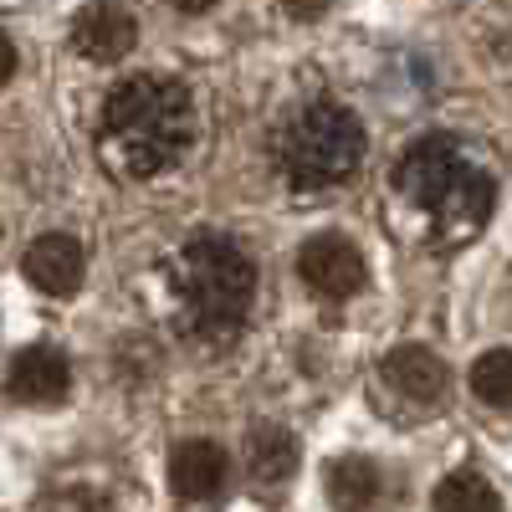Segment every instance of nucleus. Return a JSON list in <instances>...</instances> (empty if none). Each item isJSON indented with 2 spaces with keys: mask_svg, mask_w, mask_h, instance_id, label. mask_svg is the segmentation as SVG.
Returning <instances> with one entry per match:
<instances>
[{
  "mask_svg": "<svg viewBox=\"0 0 512 512\" xmlns=\"http://www.w3.org/2000/svg\"><path fill=\"white\" fill-rule=\"evenodd\" d=\"M11 72H16V47H11V36L0 31V88L11 82Z\"/></svg>",
  "mask_w": 512,
  "mask_h": 512,
  "instance_id": "dca6fc26",
  "label": "nucleus"
},
{
  "mask_svg": "<svg viewBox=\"0 0 512 512\" xmlns=\"http://www.w3.org/2000/svg\"><path fill=\"white\" fill-rule=\"evenodd\" d=\"M246 466L251 477L262 487H277L297 472V441L292 431H282V425H256L251 441H246Z\"/></svg>",
  "mask_w": 512,
  "mask_h": 512,
  "instance_id": "9b49d317",
  "label": "nucleus"
},
{
  "mask_svg": "<svg viewBox=\"0 0 512 512\" xmlns=\"http://www.w3.org/2000/svg\"><path fill=\"white\" fill-rule=\"evenodd\" d=\"M436 512H502L497 492L487 477L477 472H451L441 487H436Z\"/></svg>",
  "mask_w": 512,
  "mask_h": 512,
  "instance_id": "ddd939ff",
  "label": "nucleus"
},
{
  "mask_svg": "<svg viewBox=\"0 0 512 512\" xmlns=\"http://www.w3.org/2000/svg\"><path fill=\"white\" fill-rule=\"evenodd\" d=\"M26 277L31 287H41L47 297H67L82 287V246L62 231L52 236H36L31 251H26Z\"/></svg>",
  "mask_w": 512,
  "mask_h": 512,
  "instance_id": "1a4fd4ad",
  "label": "nucleus"
},
{
  "mask_svg": "<svg viewBox=\"0 0 512 512\" xmlns=\"http://www.w3.org/2000/svg\"><path fill=\"white\" fill-rule=\"evenodd\" d=\"M169 292H175V323L200 344H231L241 333L251 297H256V267L231 236H195L180 246L169 267Z\"/></svg>",
  "mask_w": 512,
  "mask_h": 512,
  "instance_id": "7ed1b4c3",
  "label": "nucleus"
},
{
  "mask_svg": "<svg viewBox=\"0 0 512 512\" xmlns=\"http://www.w3.org/2000/svg\"><path fill=\"white\" fill-rule=\"evenodd\" d=\"M395 195L431 226L436 241L456 246V241H472L487 226L497 185L487 175V164L461 139L425 134L405 149V159L395 169Z\"/></svg>",
  "mask_w": 512,
  "mask_h": 512,
  "instance_id": "f03ea898",
  "label": "nucleus"
},
{
  "mask_svg": "<svg viewBox=\"0 0 512 512\" xmlns=\"http://www.w3.org/2000/svg\"><path fill=\"white\" fill-rule=\"evenodd\" d=\"M374 497H379V472L364 456H344L328 466V502L338 512H364L374 507Z\"/></svg>",
  "mask_w": 512,
  "mask_h": 512,
  "instance_id": "f8f14e48",
  "label": "nucleus"
},
{
  "mask_svg": "<svg viewBox=\"0 0 512 512\" xmlns=\"http://www.w3.org/2000/svg\"><path fill=\"white\" fill-rule=\"evenodd\" d=\"M379 379L390 384L395 395L415 400V405H436L446 395V364L431 349H420V344H405L395 354H384L379 359Z\"/></svg>",
  "mask_w": 512,
  "mask_h": 512,
  "instance_id": "6e6552de",
  "label": "nucleus"
},
{
  "mask_svg": "<svg viewBox=\"0 0 512 512\" xmlns=\"http://www.w3.org/2000/svg\"><path fill=\"white\" fill-rule=\"evenodd\" d=\"M364 159V123L338 103H308L277 128V164L292 190H338Z\"/></svg>",
  "mask_w": 512,
  "mask_h": 512,
  "instance_id": "20e7f679",
  "label": "nucleus"
},
{
  "mask_svg": "<svg viewBox=\"0 0 512 512\" xmlns=\"http://www.w3.org/2000/svg\"><path fill=\"white\" fill-rule=\"evenodd\" d=\"M328 6H333V0H282V11L297 16V21H313V16H323Z\"/></svg>",
  "mask_w": 512,
  "mask_h": 512,
  "instance_id": "2eb2a0df",
  "label": "nucleus"
},
{
  "mask_svg": "<svg viewBox=\"0 0 512 512\" xmlns=\"http://www.w3.org/2000/svg\"><path fill=\"white\" fill-rule=\"evenodd\" d=\"M169 482H175L180 497L205 502L226 487V451L216 441H185L175 456H169Z\"/></svg>",
  "mask_w": 512,
  "mask_h": 512,
  "instance_id": "9d476101",
  "label": "nucleus"
},
{
  "mask_svg": "<svg viewBox=\"0 0 512 512\" xmlns=\"http://www.w3.org/2000/svg\"><path fill=\"white\" fill-rule=\"evenodd\" d=\"M67 384H72V369H67V354L52 349V344H31L11 359V374H6V390L11 400L21 405H57L67 400Z\"/></svg>",
  "mask_w": 512,
  "mask_h": 512,
  "instance_id": "423d86ee",
  "label": "nucleus"
},
{
  "mask_svg": "<svg viewBox=\"0 0 512 512\" xmlns=\"http://www.w3.org/2000/svg\"><path fill=\"white\" fill-rule=\"evenodd\" d=\"M472 395L492 410H512V349H492L472 364Z\"/></svg>",
  "mask_w": 512,
  "mask_h": 512,
  "instance_id": "4468645a",
  "label": "nucleus"
},
{
  "mask_svg": "<svg viewBox=\"0 0 512 512\" xmlns=\"http://www.w3.org/2000/svg\"><path fill=\"white\" fill-rule=\"evenodd\" d=\"M195 144V108L175 77H128L108 93L98 118V154L118 180H154Z\"/></svg>",
  "mask_w": 512,
  "mask_h": 512,
  "instance_id": "f257e3e1",
  "label": "nucleus"
},
{
  "mask_svg": "<svg viewBox=\"0 0 512 512\" xmlns=\"http://www.w3.org/2000/svg\"><path fill=\"white\" fill-rule=\"evenodd\" d=\"M134 41H139V26L123 6H88L72 21V47L88 62H118L134 52Z\"/></svg>",
  "mask_w": 512,
  "mask_h": 512,
  "instance_id": "0eeeda50",
  "label": "nucleus"
},
{
  "mask_svg": "<svg viewBox=\"0 0 512 512\" xmlns=\"http://www.w3.org/2000/svg\"><path fill=\"white\" fill-rule=\"evenodd\" d=\"M169 6H180V11H190V16H195V11H210L216 0H169Z\"/></svg>",
  "mask_w": 512,
  "mask_h": 512,
  "instance_id": "f3484780",
  "label": "nucleus"
},
{
  "mask_svg": "<svg viewBox=\"0 0 512 512\" xmlns=\"http://www.w3.org/2000/svg\"><path fill=\"white\" fill-rule=\"evenodd\" d=\"M297 272H303V282L323 297H354L364 287V256L354 241L344 236H313L303 241V251H297Z\"/></svg>",
  "mask_w": 512,
  "mask_h": 512,
  "instance_id": "39448f33",
  "label": "nucleus"
}]
</instances>
